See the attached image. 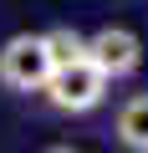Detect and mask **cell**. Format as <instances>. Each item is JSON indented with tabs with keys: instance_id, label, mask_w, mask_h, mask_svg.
<instances>
[{
	"instance_id": "obj_1",
	"label": "cell",
	"mask_w": 148,
	"mask_h": 153,
	"mask_svg": "<svg viewBox=\"0 0 148 153\" xmlns=\"http://www.w3.org/2000/svg\"><path fill=\"white\" fill-rule=\"evenodd\" d=\"M51 51H46V36H10L5 46H0V82H5L10 92H46L51 82Z\"/></svg>"
},
{
	"instance_id": "obj_2",
	"label": "cell",
	"mask_w": 148,
	"mask_h": 153,
	"mask_svg": "<svg viewBox=\"0 0 148 153\" xmlns=\"http://www.w3.org/2000/svg\"><path fill=\"white\" fill-rule=\"evenodd\" d=\"M107 87H112V82H107V76H102L92 61L56 66V71H51V82H46V102H51L56 112H71V117H82V112L102 107Z\"/></svg>"
},
{
	"instance_id": "obj_3",
	"label": "cell",
	"mask_w": 148,
	"mask_h": 153,
	"mask_svg": "<svg viewBox=\"0 0 148 153\" xmlns=\"http://www.w3.org/2000/svg\"><path fill=\"white\" fill-rule=\"evenodd\" d=\"M87 61L107 76V82H118V76H133L143 66V41L128 31V26H102L87 36Z\"/></svg>"
},
{
	"instance_id": "obj_4",
	"label": "cell",
	"mask_w": 148,
	"mask_h": 153,
	"mask_svg": "<svg viewBox=\"0 0 148 153\" xmlns=\"http://www.w3.org/2000/svg\"><path fill=\"white\" fill-rule=\"evenodd\" d=\"M118 143L128 153H148V92H133L123 107H118Z\"/></svg>"
},
{
	"instance_id": "obj_5",
	"label": "cell",
	"mask_w": 148,
	"mask_h": 153,
	"mask_svg": "<svg viewBox=\"0 0 148 153\" xmlns=\"http://www.w3.org/2000/svg\"><path fill=\"white\" fill-rule=\"evenodd\" d=\"M41 36H46L51 66H77V61H87V36H82V31H71V26H51V31H41Z\"/></svg>"
},
{
	"instance_id": "obj_6",
	"label": "cell",
	"mask_w": 148,
	"mask_h": 153,
	"mask_svg": "<svg viewBox=\"0 0 148 153\" xmlns=\"http://www.w3.org/2000/svg\"><path fill=\"white\" fill-rule=\"evenodd\" d=\"M41 153H77L71 143H51V148H41Z\"/></svg>"
}]
</instances>
